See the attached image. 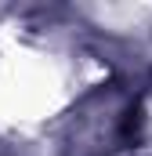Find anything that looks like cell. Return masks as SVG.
<instances>
[{
	"label": "cell",
	"mask_w": 152,
	"mask_h": 156,
	"mask_svg": "<svg viewBox=\"0 0 152 156\" xmlns=\"http://www.w3.org/2000/svg\"><path fill=\"white\" fill-rule=\"evenodd\" d=\"M134 131V102L119 91L94 94L83 113L76 116V131L69 134L73 156H105L109 149L123 145Z\"/></svg>",
	"instance_id": "6da1fadb"
}]
</instances>
